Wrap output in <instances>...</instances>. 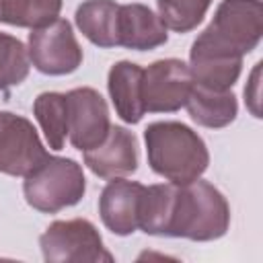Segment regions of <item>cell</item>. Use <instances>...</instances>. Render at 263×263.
I'll use <instances>...</instances> for the list:
<instances>
[{
  "instance_id": "obj_9",
  "label": "cell",
  "mask_w": 263,
  "mask_h": 263,
  "mask_svg": "<svg viewBox=\"0 0 263 263\" xmlns=\"http://www.w3.org/2000/svg\"><path fill=\"white\" fill-rule=\"evenodd\" d=\"M68 109V140L80 150L97 148L109 134V107L99 90L90 86L72 88L66 92Z\"/></svg>"
},
{
  "instance_id": "obj_1",
  "label": "cell",
  "mask_w": 263,
  "mask_h": 263,
  "mask_svg": "<svg viewBox=\"0 0 263 263\" xmlns=\"http://www.w3.org/2000/svg\"><path fill=\"white\" fill-rule=\"evenodd\" d=\"M150 168L175 185L199 179L210 164L203 138L181 121H154L144 129Z\"/></svg>"
},
{
  "instance_id": "obj_11",
  "label": "cell",
  "mask_w": 263,
  "mask_h": 263,
  "mask_svg": "<svg viewBox=\"0 0 263 263\" xmlns=\"http://www.w3.org/2000/svg\"><path fill=\"white\" fill-rule=\"evenodd\" d=\"M84 164L101 179L125 177L138 168V140L123 125H111L107 138L92 150L82 152Z\"/></svg>"
},
{
  "instance_id": "obj_14",
  "label": "cell",
  "mask_w": 263,
  "mask_h": 263,
  "mask_svg": "<svg viewBox=\"0 0 263 263\" xmlns=\"http://www.w3.org/2000/svg\"><path fill=\"white\" fill-rule=\"evenodd\" d=\"M185 107L189 111V117L197 125L210 127V129H220L230 125L238 113V101L232 88L216 90V88L199 86L195 82L189 90Z\"/></svg>"
},
{
  "instance_id": "obj_3",
  "label": "cell",
  "mask_w": 263,
  "mask_h": 263,
  "mask_svg": "<svg viewBox=\"0 0 263 263\" xmlns=\"http://www.w3.org/2000/svg\"><path fill=\"white\" fill-rule=\"evenodd\" d=\"M261 35V0H222L214 12V18L197 35L193 45L228 58H245L259 45Z\"/></svg>"
},
{
  "instance_id": "obj_16",
  "label": "cell",
  "mask_w": 263,
  "mask_h": 263,
  "mask_svg": "<svg viewBox=\"0 0 263 263\" xmlns=\"http://www.w3.org/2000/svg\"><path fill=\"white\" fill-rule=\"evenodd\" d=\"M33 115L51 150H62L68 138L66 92H41L33 103Z\"/></svg>"
},
{
  "instance_id": "obj_19",
  "label": "cell",
  "mask_w": 263,
  "mask_h": 263,
  "mask_svg": "<svg viewBox=\"0 0 263 263\" xmlns=\"http://www.w3.org/2000/svg\"><path fill=\"white\" fill-rule=\"evenodd\" d=\"M29 53L21 39L0 31V90L18 86L29 76Z\"/></svg>"
},
{
  "instance_id": "obj_7",
  "label": "cell",
  "mask_w": 263,
  "mask_h": 263,
  "mask_svg": "<svg viewBox=\"0 0 263 263\" xmlns=\"http://www.w3.org/2000/svg\"><path fill=\"white\" fill-rule=\"evenodd\" d=\"M47 156L49 152L27 117L0 111V173L27 177Z\"/></svg>"
},
{
  "instance_id": "obj_8",
  "label": "cell",
  "mask_w": 263,
  "mask_h": 263,
  "mask_svg": "<svg viewBox=\"0 0 263 263\" xmlns=\"http://www.w3.org/2000/svg\"><path fill=\"white\" fill-rule=\"evenodd\" d=\"M193 76L189 66L177 58L152 62L144 70L142 101L148 113H175L185 107Z\"/></svg>"
},
{
  "instance_id": "obj_15",
  "label": "cell",
  "mask_w": 263,
  "mask_h": 263,
  "mask_svg": "<svg viewBox=\"0 0 263 263\" xmlns=\"http://www.w3.org/2000/svg\"><path fill=\"white\" fill-rule=\"evenodd\" d=\"M117 12L115 0H84L74 12V23L92 45L109 49L117 47Z\"/></svg>"
},
{
  "instance_id": "obj_10",
  "label": "cell",
  "mask_w": 263,
  "mask_h": 263,
  "mask_svg": "<svg viewBox=\"0 0 263 263\" xmlns=\"http://www.w3.org/2000/svg\"><path fill=\"white\" fill-rule=\"evenodd\" d=\"M142 191V183L121 177H113L103 187L99 197V214L107 230L117 236H129L138 230Z\"/></svg>"
},
{
  "instance_id": "obj_6",
  "label": "cell",
  "mask_w": 263,
  "mask_h": 263,
  "mask_svg": "<svg viewBox=\"0 0 263 263\" xmlns=\"http://www.w3.org/2000/svg\"><path fill=\"white\" fill-rule=\"evenodd\" d=\"M29 62L47 76H66L82 64V47L66 18H55L43 27L31 29L27 41Z\"/></svg>"
},
{
  "instance_id": "obj_12",
  "label": "cell",
  "mask_w": 263,
  "mask_h": 263,
  "mask_svg": "<svg viewBox=\"0 0 263 263\" xmlns=\"http://www.w3.org/2000/svg\"><path fill=\"white\" fill-rule=\"evenodd\" d=\"M168 41L166 27L160 16L146 4H119L117 12V47L134 51H150Z\"/></svg>"
},
{
  "instance_id": "obj_20",
  "label": "cell",
  "mask_w": 263,
  "mask_h": 263,
  "mask_svg": "<svg viewBox=\"0 0 263 263\" xmlns=\"http://www.w3.org/2000/svg\"><path fill=\"white\" fill-rule=\"evenodd\" d=\"M259 74H261V62L255 64V70L251 74V80L247 82L245 86V103L249 107V111L255 115V117H261V109H259Z\"/></svg>"
},
{
  "instance_id": "obj_2",
  "label": "cell",
  "mask_w": 263,
  "mask_h": 263,
  "mask_svg": "<svg viewBox=\"0 0 263 263\" xmlns=\"http://www.w3.org/2000/svg\"><path fill=\"white\" fill-rule=\"evenodd\" d=\"M228 226L230 205L218 187L201 177L185 185H175L164 236L208 242L222 238Z\"/></svg>"
},
{
  "instance_id": "obj_13",
  "label": "cell",
  "mask_w": 263,
  "mask_h": 263,
  "mask_svg": "<svg viewBox=\"0 0 263 263\" xmlns=\"http://www.w3.org/2000/svg\"><path fill=\"white\" fill-rule=\"evenodd\" d=\"M142 78L144 68L129 60L115 62L107 74V90L115 113L129 125L138 123L146 113L142 101Z\"/></svg>"
},
{
  "instance_id": "obj_18",
  "label": "cell",
  "mask_w": 263,
  "mask_h": 263,
  "mask_svg": "<svg viewBox=\"0 0 263 263\" xmlns=\"http://www.w3.org/2000/svg\"><path fill=\"white\" fill-rule=\"evenodd\" d=\"M212 0H156L162 25L175 33L193 31L205 16Z\"/></svg>"
},
{
  "instance_id": "obj_5",
  "label": "cell",
  "mask_w": 263,
  "mask_h": 263,
  "mask_svg": "<svg viewBox=\"0 0 263 263\" xmlns=\"http://www.w3.org/2000/svg\"><path fill=\"white\" fill-rule=\"evenodd\" d=\"M41 255L47 263H111L97 226L86 218L55 220L39 236Z\"/></svg>"
},
{
  "instance_id": "obj_17",
  "label": "cell",
  "mask_w": 263,
  "mask_h": 263,
  "mask_svg": "<svg viewBox=\"0 0 263 263\" xmlns=\"http://www.w3.org/2000/svg\"><path fill=\"white\" fill-rule=\"evenodd\" d=\"M62 12V0H0V23L37 29L55 21Z\"/></svg>"
},
{
  "instance_id": "obj_4",
  "label": "cell",
  "mask_w": 263,
  "mask_h": 263,
  "mask_svg": "<svg viewBox=\"0 0 263 263\" xmlns=\"http://www.w3.org/2000/svg\"><path fill=\"white\" fill-rule=\"evenodd\" d=\"M23 193L27 203L41 214H58L76 205L86 193L82 166L66 156H47L25 177Z\"/></svg>"
}]
</instances>
